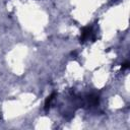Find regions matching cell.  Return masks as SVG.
<instances>
[{
	"label": "cell",
	"mask_w": 130,
	"mask_h": 130,
	"mask_svg": "<svg viewBox=\"0 0 130 130\" xmlns=\"http://www.w3.org/2000/svg\"><path fill=\"white\" fill-rule=\"evenodd\" d=\"M91 34H92L91 32V28L89 26L83 27L82 30H81V35H80V42H85L86 40H88Z\"/></svg>",
	"instance_id": "6da1fadb"
},
{
	"label": "cell",
	"mask_w": 130,
	"mask_h": 130,
	"mask_svg": "<svg viewBox=\"0 0 130 130\" xmlns=\"http://www.w3.org/2000/svg\"><path fill=\"white\" fill-rule=\"evenodd\" d=\"M56 96V92H53L51 95H49L47 99H46V101H45V110L47 111L49 108H50V106H51V103H52V101L54 100V98Z\"/></svg>",
	"instance_id": "7a4b0ae2"
},
{
	"label": "cell",
	"mask_w": 130,
	"mask_h": 130,
	"mask_svg": "<svg viewBox=\"0 0 130 130\" xmlns=\"http://www.w3.org/2000/svg\"><path fill=\"white\" fill-rule=\"evenodd\" d=\"M128 67H129V62L128 61H126L125 63L122 64V69H127Z\"/></svg>",
	"instance_id": "3957f363"
}]
</instances>
